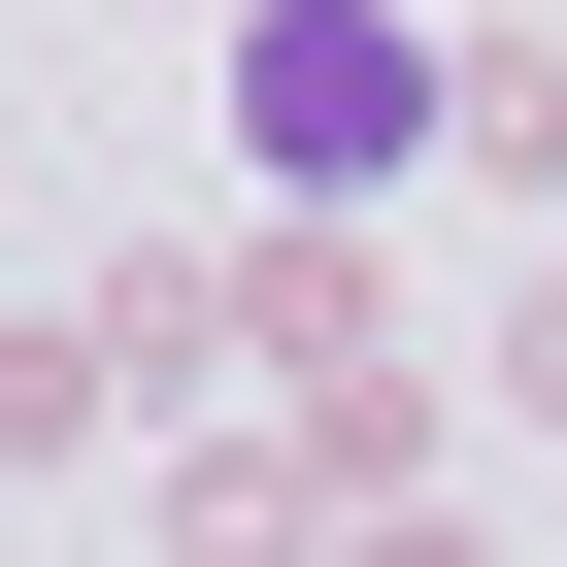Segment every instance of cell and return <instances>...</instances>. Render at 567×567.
<instances>
[{
  "mask_svg": "<svg viewBox=\"0 0 567 567\" xmlns=\"http://www.w3.org/2000/svg\"><path fill=\"white\" fill-rule=\"evenodd\" d=\"M234 134L301 167V200H368V167L434 134V34H401V0H267V34H234Z\"/></svg>",
  "mask_w": 567,
  "mask_h": 567,
  "instance_id": "cell-1",
  "label": "cell"
}]
</instances>
